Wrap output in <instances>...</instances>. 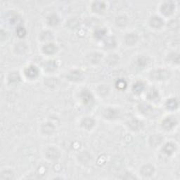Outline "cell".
<instances>
[{
  "label": "cell",
  "instance_id": "obj_1",
  "mask_svg": "<svg viewBox=\"0 0 180 180\" xmlns=\"http://www.w3.org/2000/svg\"><path fill=\"white\" fill-rule=\"evenodd\" d=\"M170 77V73L166 70H156L151 73V77L154 80H165Z\"/></svg>",
  "mask_w": 180,
  "mask_h": 180
},
{
  "label": "cell",
  "instance_id": "obj_2",
  "mask_svg": "<svg viewBox=\"0 0 180 180\" xmlns=\"http://www.w3.org/2000/svg\"><path fill=\"white\" fill-rule=\"evenodd\" d=\"M174 10V4L172 2H166L161 6V11L165 15H170Z\"/></svg>",
  "mask_w": 180,
  "mask_h": 180
},
{
  "label": "cell",
  "instance_id": "obj_3",
  "mask_svg": "<svg viewBox=\"0 0 180 180\" xmlns=\"http://www.w3.org/2000/svg\"><path fill=\"white\" fill-rule=\"evenodd\" d=\"M177 124V121L173 117H170L166 118L165 120H163L162 126L164 129H167V130H169V129H172L174 126L176 125Z\"/></svg>",
  "mask_w": 180,
  "mask_h": 180
},
{
  "label": "cell",
  "instance_id": "obj_4",
  "mask_svg": "<svg viewBox=\"0 0 180 180\" xmlns=\"http://www.w3.org/2000/svg\"><path fill=\"white\" fill-rule=\"evenodd\" d=\"M81 98L83 101V103L85 105L87 104H90L91 102H92L93 101V97L92 95L90 93V92H89L87 90H83L81 92Z\"/></svg>",
  "mask_w": 180,
  "mask_h": 180
},
{
  "label": "cell",
  "instance_id": "obj_5",
  "mask_svg": "<svg viewBox=\"0 0 180 180\" xmlns=\"http://www.w3.org/2000/svg\"><path fill=\"white\" fill-rule=\"evenodd\" d=\"M25 74L29 78H35L38 75V70L35 66L31 65L25 70Z\"/></svg>",
  "mask_w": 180,
  "mask_h": 180
},
{
  "label": "cell",
  "instance_id": "obj_6",
  "mask_svg": "<svg viewBox=\"0 0 180 180\" xmlns=\"http://www.w3.org/2000/svg\"><path fill=\"white\" fill-rule=\"evenodd\" d=\"M43 51L47 54H53L56 52L57 47L54 44H47L43 47Z\"/></svg>",
  "mask_w": 180,
  "mask_h": 180
},
{
  "label": "cell",
  "instance_id": "obj_7",
  "mask_svg": "<svg viewBox=\"0 0 180 180\" xmlns=\"http://www.w3.org/2000/svg\"><path fill=\"white\" fill-rule=\"evenodd\" d=\"M106 7V5L103 1H95L92 4V10L95 12H101Z\"/></svg>",
  "mask_w": 180,
  "mask_h": 180
},
{
  "label": "cell",
  "instance_id": "obj_8",
  "mask_svg": "<svg viewBox=\"0 0 180 180\" xmlns=\"http://www.w3.org/2000/svg\"><path fill=\"white\" fill-rule=\"evenodd\" d=\"M150 24L152 27H154L155 28H159L163 25V21H162L161 18L157 16H154L153 18H151L150 21Z\"/></svg>",
  "mask_w": 180,
  "mask_h": 180
},
{
  "label": "cell",
  "instance_id": "obj_9",
  "mask_svg": "<svg viewBox=\"0 0 180 180\" xmlns=\"http://www.w3.org/2000/svg\"><path fill=\"white\" fill-rule=\"evenodd\" d=\"M142 175L149 177L152 175L154 172V168L151 165H145L144 166L141 170Z\"/></svg>",
  "mask_w": 180,
  "mask_h": 180
},
{
  "label": "cell",
  "instance_id": "obj_10",
  "mask_svg": "<svg viewBox=\"0 0 180 180\" xmlns=\"http://www.w3.org/2000/svg\"><path fill=\"white\" fill-rule=\"evenodd\" d=\"M130 128L133 130H139L143 127V123L141 121L137 120V119H134V120H131L129 124Z\"/></svg>",
  "mask_w": 180,
  "mask_h": 180
},
{
  "label": "cell",
  "instance_id": "obj_11",
  "mask_svg": "<svg viewBox=\"0 0 180 180\" xmlns=\"http://www.w3.org/2000/svg\"><path fill=\"white\" fill-rule=\"evenodd\" d=\"M175 149V145H174V144H172V143H167V144H166L164 146L163 151L165 154L167 155H171L174 152Z\"/></svg>",
  "mask_w": 180,
  "mask_h": 180
},
{
  "label": "cell",
  "instance_id": "obj_12",
  "mask_svg": "<svg viewBox=\"0 0 180 180\" xmlns=\"http://www.w3.org/2000/svg\"><path fill=\"white\" fill-rule=\"evenodd\" d=\"M94 124H95V121H94L93 119L90 118V117H86L82 122V127L87 129L92 128Z\"/></svg>",
  "mask_w": 180,
  "mask_h": 180
},
{
  "label": "cell",
  "instance_id": "obj_13",
  "mask_svg": "<svg viewBox=\"0 0 180 180\" xmlns=\"http://www.w3.org/2000/svg\"><path fill=\"white\" fill-rule=\"evenodd\" d=\"M144 85L142 82H136V83L133 85L132 87L133 92H134L135 94H137V95L140 94L141 92L144 90Z\"/></svg>",
  "mask_w": 180,
  "mask_h": 180
},
{
  "label": "cell",
  "instance_id": "obj_14",
  "mask_svg": "<svg viewBox=\"0 0 180 180\" xmlns=\"http://www.w3.org/2000/svg\"><path fill=\"white\" fill-rule=\"evenodd\" d=\"M104 115L106 117V118H108V119L115 118V117H117V111H116L114 110V109L108 108L104 111Z\"/></svg>",
  "mask_w": 180,
  "mask_h": 180
},
{
  "label": "cell",
  "instance_id": "obj_15",
  "mask_svg": "<svg viewBox=\"0 0 180 180\" xmlns=\"http://www.w3.org/2000/svg\"><path fill=\"white\" fill-rule=\"evenodd\" d=\"M47 156L49 158L56 159L59 157V153L56 149L51 148V149H49L47 151Z\"/></svg>",
  "mask_w": 180,
  "mask_h": 180
},
{
  "label": "cell",
  "instance_id": "obj_16",
  "mask_svg": "<svg viewBox=\"0 0 180 180\" xmlns=\"http://www.w3.org/2000/svg\"><path fill=\"white\" fill-rule=\"evenodd\" d=\"M139 111H140L142 113L144 114H149L152 111V108H151V106L146 104H141V105H139Z\"/></svg>",
  "mask_w": 180,
  "mask_h": 180
},
{
  "label": "cell",
  "instance_id": "obj_17",
  "mask_svg": "<svg viewBox=\"0 0 180 180\" xmlns=\"http://www.w3.org/2000/svg\"><path fill=\"white\" fill-rule=\"evenodd\" d=\"M166 106H167V108L170 109V110H174V109H176L177 108L178 103L176 99H169L167 101V103H166Z\"/></svg>",
  "mask_w": 180,
  "mask_h": 180
},
{
  "label": "cell",
  "instance_id": "obj_18",
  "mask_svg": "<svg viewBox=\"0 0 180 180\" xmlns=\"http://www.w3.org/2000/svg\"><path fill=\"white\" fill-rule=\"evenodd\" d=\"M137 40V35L135 34L127 35L125 38V42L127 44L132 45L136 42Z\"/></svg>",
  "mask_w": 180,
  "mask_h": 180
},
{
  "label": "cell",
  "instance_id": "obj_19",
  "mask_svg": "<svg viewBox=\"0 0 180 180\" xmlns=\"http://www.w3.org/2000/svg\"><path fill=\"white\" fill-rule=\"evenodd\" d=\"M104 44H105V45L107 47L112 48L115 46L116 42L114 38H113V37H109V38H106L105 40H104Z\"/></svg>",
  "mask_w": 180,
  "mask_h": 180
},
{
  "label": "cell",
  "instance_id": "obj_20",
  "mask_svg": "<svg viewBox=\"0 0 180 180\" xmlns=\"http://www.w3.org/2000/svg\"><path fill=\"white\" fill-rule=\"evenodd\" d=\"M158 97V92L156 89H151L147 93V98L150 100H153Z\"/></svg>",
  "mask_w": 180,
  "mask_h": 180
},
{
  "label": "cell",
  "instance_id": "obj_21",
  "mask_svg": "<svg viewBox=\"0 0 180 180\" xmlns=\"http://www.w3.org/2000/svg\"><path fill=\"white\" fill-rule=\"evenodd\" d=\"M9 80L11 83H18L20 81V76L18 73H13L10 74L9 76Z\"/></svg>",
  "mask_w": 180,
  "mask_h": 180
},
{
  "label": "cell",
  "instance_id": "obj_22",
  "mask_svg": "<svg viewBox=\"0 0 180 180\" xmlns=\"http://www.w3.org/2000/svg\"><path fill=\"white\" fill-rule=\"evenodd\" d=\"M115 86L117 89L119 90H124V89L127 87V82L124 80H122V79H120V80H118L115 83Z\"/></svg>",
  "mask_w": 180,
  "mask_h": 180
},
{
  "label": "cell",
  "instance_id": "obj_23",
  "mask_svg": "<svg viewBox=\"0 0 180 180\" xmlns=\"http://www.w3.org/2000/svg\"><path fill=\"white\" fill-rule=\"evenodd\" d=\"M81 77V73L79 71H73L68 75V78L71 80H78Z\"/></svg>",
  "mask_w": 180,
  "mask_h": 180
},
{
  "label": "cell",
  "instance_id": "obj_24",
  "mask_svg": "<svg viewBox=\"0 0 180 180\" xmlns=\"http://www.w3.org/2000/svg\"><path fill=\"white\" fill-rule=\"evenodd\" d=\"M48 23L51 26H56L58 23V18L56 15H51L48 18Z\"/></svg>",
  "mask_w": 180,
  "mask_h": 180
},
{
  "label": "cell",
  "instance_id": "obj_25",
  "mask_svg": "<svg viewBox=\"0 0 180 180\" xmlns=\"http://www.w3.org/2000/svg\"><path fill=\"white\" fill-rule=\"evenodd\" d=\"M45 68L49 71H52L56 68V65L54 61H47L45 65Z\"/></svg>",
  "mask_w": 180,
  "mask_h": 180
},
{
  "label": "cell",
  "instance_id": "obj_26",
  "mask_svg": "<svg viewBox=\"0 0 180 180\" xmlns=\"http://www.w3.org/2000/svg\"><path fill=\"white\" fill-rule=\"evenodd\" d=\"M105 34H106V30L99 29V30H96L95 33V38H97L98 39H101L103 38L104 35H105Z\"/></svg>",
  "mask_w": 180,
  "mask_h": 180
},
{
  "label": "cell",
  "instance_id": "obj_27",
  "mask_svg": "<svg viewBox=\"0 0 180 180\" xmlns=\"http://www.w3.org/2000/svg\"><path fill=\"white\" fill-rule=\"evenodd\" d=\"M16 33H17L18 37L23 38V37H24L26 34V30L24 28H23V27H18L17 29H16Z\"/></svg>",
  "mask_w": 180,
  "mask_h": 180
},
{
  "label": "cell",
  "instance_id": "obj_28",
  "mask_svg": "<svg viewBox=\"0 0 180 180\" xmlns=\"http://www.w3.org/2000/svg\"><path fill=\"white\" fill-rule=\"evenodd\" d=\"M157 140H160L161 141L162 140V138H161L160 136H154V137H152L151 138V145H154V146H156L157 144H159L160 142H157Z\"/></svg>",
  "mask_w": 180,
  "mask_h": 180
},
{
  "label": "cell",
  "instance_id": "obj_29",
  "mask_svg": "<svg viewBox=\"0 0 180 180\" xmlns=\"http://www.w3.org/2000/svg\"><path fill=\"white\" fill-rule=\"evenodd\" d=\"M54 129V127L50 123H47L43 126V131L45 133H51Z\"/></svg>",
  "mask_w": 180,
  "mask_h": 180
},
{
  "label": "cell",
  "instance_id": "obj_30",
  "mask_svg": "<svg viewBox=\"0 0 180 180\" xmlns=\"http://www.w3.org/2000/svg\"><path fill=\"white\" fill-rule=\"evenodd\" d=\"M138 63H139V66H145V65L147 64V58H145V57H141V58H139V60H138Z\"/></svg>",
  "mask_w": 180,
  "mask_h": 180
},
{
  "label": "cell",
  "instance_id": "obj_31",
  "mask_svg": "<svg viewBox=\"0 0 180 180\" xmlns=\"http://www.w3.org/2000/svg\"><path fill=\"white\" fill-rule=\"evenodd\" d=\"M170 58L172 62L179 63V55L177 54H172L170 55Z\"/></svg>",
  "mask_w": 180,
  "mask_h": 180
},
{
  "label": "cell",
  "instance_id": "obj_32",
  "mask_svg": "<svg viewBox=\"0 0 180 180\" xmlns=\"http://www.w3.org/2000/svg\"><path fill=\"white\" fill-rule=\"evenodd\" d=\"M117 24H118L119 26H124V25H125L126 23H127V19L122 16V17L117 18Z\"/></svg>",
  "mask_w": 180,
  "mask_h": 180
},
{
  "label": "cell",
  "instance_id": "obj_33",
  "mask_svg": "<svg viewBox=\"0 0 180 180\" xmlns=\"http://www.w3.org/2000/svg\"><path fill=\"white\" fill-rule=\"evenodd\" d=\"M11 18H10L9 21H10V23H12V24H16V21L18 22V18L16 15H13V16H11Z\"/></svg>",
  "mask_w": 180,
  "mask_h": 180
},
{
  "label": "cell",
  "instance_id": "obj_34",
  "mask_svg": "<svg viewBox=\"0 0 180 180\" xmlns=\"http://www.w3.org/2000/svg\"><path fill=\"white\" fill-rule=\"evenodd\" d=\"M51 33H49V32H45V33H42V39L43 40H49V38H48V35L49 36V35H51Z\"/></svg>",
  "mask_w": 180,
  "mask_h": 180
}]
</instances>
